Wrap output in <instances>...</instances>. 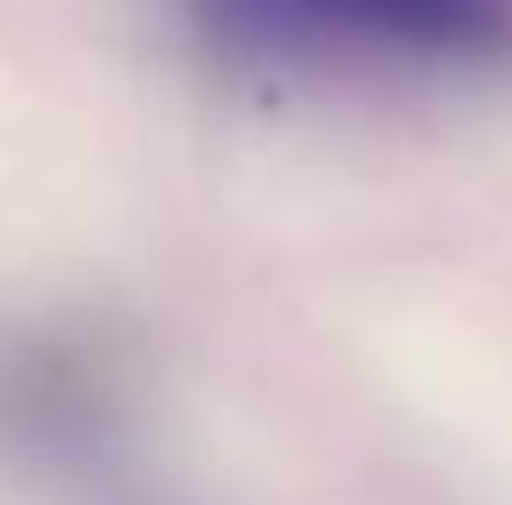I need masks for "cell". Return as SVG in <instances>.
I'll return each mask as SVG.
<instances>
[{
    "instance_id": "1",
    "label": "cell",
    "mask_w": 512,
    "mask_h": 505,
    "mask_svg": "<svg viewBox=\"0 0 512 505\" xmlns=\"http://www.w3.org/2000/svg\"><path fill=\"white\" fill-rule=\"evenodd\" d=\"M260 30L423 52V60H498L512 52V0H238Z\"/></svg>"
}]
</instances>
